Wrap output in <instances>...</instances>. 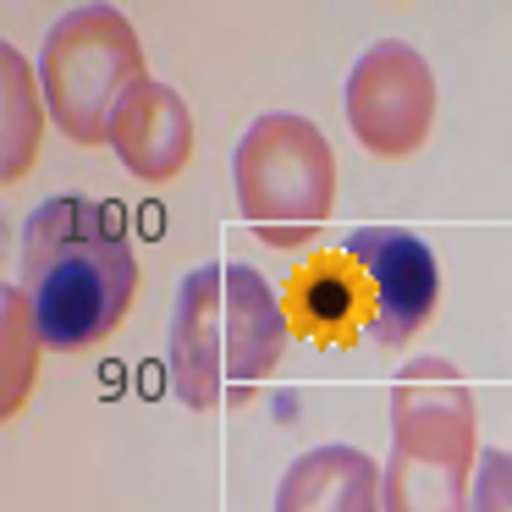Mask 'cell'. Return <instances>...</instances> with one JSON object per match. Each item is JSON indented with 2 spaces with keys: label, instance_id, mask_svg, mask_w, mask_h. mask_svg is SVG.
Masks as SVG:
<instances>
[{
  "label": "cell",
  "instance_id": "obj_8",
  "mask_svg": "<svg viewBox=\"0 0 512 512\" xmlns=\"http://www.w3.org/2000/svg\"><path fill=\"white\" fill-rule=\"evenodd\" d=\"M292 336L314 347H353L375 325V287L347 248H314L281 287Z\"/></svg>",
  "mask_w": 512,
  "mask_h": 512
},
{
  "label": "cell",
  "instance_id": "obj_7",
  "mask_svg": "<svg viewBox=\"0 0 512 512\" xmlns=\"http://www.w3.org/2000/svg\"><path fill=\"white\" fill-rule=\"evenodd\" d=\"M347 254L364 265L369 287H375V347H402L430 325L435 303H441V265H435L430 243L408 226H358L347 232Z\"/></svg>",
  "mask_w": 512,
  "mask_h": 512
},
{
  "label": "cell",
  "instance_id": "obj_10",
  "mask_svg": "<svg viewBox=\"0 0 512 512\" xmlns=\"http://www.w3.org/2000/svg\"><path fill=\"white\" fill-rule=\"evenodd\" d=\"M276 512H386L380 463L358 446H309L276 485Z\"/></svg>",
  "mask_w": 512,
  "mask_h": 512
},
{
  "label": "cell",
  "instance_id": "obj_11",
  "mask_svg": "<svg viewBox=\"0 0 512 512\" xmlns=\"http://www.w3.org/2000/svg\"><path fill=\"white\" fill-rule=\"evenodd\" d=\"M45 127V89L39 67H28L17 45H0V177H28Z\"/></svg>",
  "mask_w": 512,
  "mask_h": 512
},
{
  "label": "cell",
  "instance_id": "obj_2",
  "mask_svg": "<svg viewBox=\"0 0 512 512\" xmlns=\"http://www.w3.org/2000/svg\"><path fill=\"white\" fill-rule=\"evenodd\" d=\"M292 342L281 292L254 265L215 259L182 276L171 309V391L182 408L210 413L243 402L276 375Z\"/></svg>",
  "mask_w": 512,
  "mask_h": 512
},
{
  "label": "cell",
  "instance_id": "obj_13",
  "mask_svg": "<svg viewBox=\"0 0 512 512\" xmlns=\"http://www.w3.org/2000/svg\"><path fill=\"white\" fill-rule=\"evenodd\" d=\"M468 512H512V452L507 446H479Z\"/></svg>",
  "mask_w": 512,
  "mask_h": 512
},
{
  "label": "cell",
  "instance_id": "obj_9",
  "mask_svg": "<svg viewBox=\"0 0 512 512\" xmlns=\"http://www.w3.org/2000/svg\"><path fill=\"white\" fill-rule=\"evenodd\" d=\"M111 155L133 171L138 182H171L193 160V111L171 83L144 78L111 122Z\"/></svg>",
  "mask_w": 512,
  "mask_h": 512
},
{
  "label": "cell",
  "instance_id": "obj_5",
  "mask_svg": "<svg viewBox=\"0 0 512 512\" xmlns=\"http://www.w3.org/2000/svg\"><path fill=\"white\" fill-rule=\"evenodd\" d=\"M39 89L45 111L72 144L94 149L111 138L116 105L149 78L144 72V45L133 23L116 6H72L50 23L39 45Z\"/></svg>",
  "mask_w": 512,
  "mask_h": 512
},
{
  "label": "cell",
  "instance_id": "obj_12",
  "mask_svg": "<svg viewBox=\"0 0 512 512\" xmlns=\"http://www.w3.org/2000/svg\"><path fill=\"white\" fill-rule=\"evenodd\" d=\"M39 336L34 325V309H28L23 287H6L0 292V419H17V408L28 402L34 391V375H39Z\"/></svg>",
  "mask_w": 512,
  "mask_h": 512
},
{
  "label": "cell",
  "instance_id": "obj_3",
  "mask_svg": "<svg viewBox=\"0 0 512 512\" xmlns=\"http://www.w3.org/2000/svg\"><path fill=\"white\" fill-rule=\"evenodd\" d=\"M479 413L463 369L413 358L391 380V452L380 463L386 512H468Z\"/></svg>",
  "mask_w": 512,
  "mask_h": 512
},
{
  "label": "cell",
  "instance_id": "obj_6",
  "mask_svg": "<svg viewBox=\"0 0 512 512\" xmlns=\"http://www.w3.org/2000/svg\"><path fill=\"white\" fill-rule=\"evenodd\" d=\"M347 127L380 160L419 155V144L435 127V72L402 39H380L347 72Z\"/></svg>",
  "mask_w": 512,
  "mask_h": 512
},
{
  "label": "cell",
  "instance_id": "obj_4",
  "mask_svg": "<svg viewBox=\"0 0 512 512\" xmlns=\"http://www.w3.org/2000/svg\"><path fill=\"white\" fill-rule=\"evenodd\" d=\"M243 226L265 248H303L336 210V149L309 116L265 111L232 149Z\"/></svg>",
  "mask_w": 512,
  "mask_h": 512
},
{
  "label": "cell",
  "instance_id": "obj_1",
  "mask_svg": "<svg viewBox=\"0 0 512 512\" xmlns=\"http://www.w3.org/2000/svg\"><path fill=\"white\" fill-rule=\"evenodd\" d=\"M23 298L45 347L83 353L127 320L138 298L133 232L111 204L56 193L23 221Z\"/></svg>",
  "mask_w": 512,
  "mask_h": 512
}]
</instances>
